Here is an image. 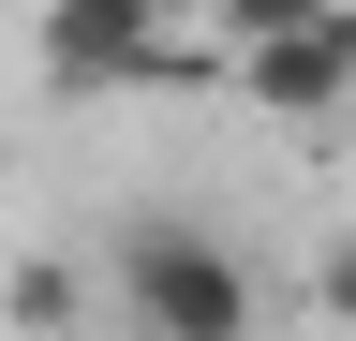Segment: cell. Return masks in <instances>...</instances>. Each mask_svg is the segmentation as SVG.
I'll return each mask as SVG.
<instances>
[{"instance_id":"6da1fadb","label":"cell","mask_w":356,"mask_h":341,"mask_svg":"<svg viewBox=\"0 0 356 341\" xmlns=\"http://www.w3.org/2000/svg\"><path fill=\"white\" fill-rule=\"evenodd\" d=\"M104 282H119L134 341H252V267L222 223H134L104 252Z\"/></svg>"},{"instance_id":"7a4b0ae2","label":"cell","mask_w":356,"mask_h":341,"mask_svg":"<svg viewBox=\"0 0 356 341\" xmlns=\"http://www.w3.org/2000/svg\"><path fill=\"white\" fill-rule=\"evenodd\" d=\"M238 104H267V119H341L356 104V0H327V15L238 45Z\"/></svg>"},{"instance_id":"3957f363","label":"cell","mask_w":356,"mask_h":341,"mask_svg":"<svg viewBox=\"0 0 356 341\" xmlns=\"http://www.w3.org/2000/svg\"><path fill=\"white\" fill-rule=\"evenodd\" d=\"M163 60V0H44V90H134Z\"/></svg>"},{"instance_id":"277c9868","label":"cell","mask_w":356,"mask_h":341,"mask_svg":"<svg viewBox=\"0 0 356 341\" xmlns=\"http://www.w3.org/2000/svg\"><path fill=\"white\" fill-rule=\"evenodd\" d=\"M15 326H74V267H60V252L15 267Z\"/></svg>"},{"instance_id":"5b68a950","label":"cell","mask_w":356,"mask_h":341,"mask_svg":"<svg viewBox=\"0 0 356 341\" xmlns=\"http://www.w3.org/2000/svg\"><path fill=\"white\" fill-rule=\"evenodd\" d=\"M297 15H327V0H208L222 45H267V30H297Z\"/></svg>"},{"instance_id":"8992f818","label":"cell","mask_w":356,"mask_h":341,"mask_svg":"<svg viewBox=\"0 0 356 341\" xmlns=\"http://www.w3.org/2000/svg\"><path fill=\"white\" fill-rule=\"evenodd\" d=\"M312 312H327V326H356V223L312 252Z\"/></svg>"}]
</instances>
